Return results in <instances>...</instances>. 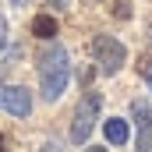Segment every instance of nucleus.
Here are the masks:
<instances>
[{"label":"nucleus","mask_w":152,"mask_h":152,"mask_svg":"<svg viewBox=\"0 0 152 152\" xmlns=\"http://www.w3.org/2000/svg\"><path fill=\"white\" fill-rule=\"evenodd\" d=\"M32 36H39V39H53V36H57V21H53L50 14H39L36 21H32Z\"/></svg>","instance_id":"obj_7"},{"label":"nucleus","mask_w":152,"mask_h":152,"mask_svg":"<svg viewBox=\"0 0 152 152\" xmlns=\"http://www.w3.org/2000/svg\"><path fill=\"white\" fill-rule=\"evenodd\" d=\"M0 110L11 117H28L32 113V96L21 85H0Z\"/></svg>","instance_id":"obj_4"},{"label":"nucleus","mask_w":152,"mask_h":152,"mask_svg":"<svg viewBox=\"0 0 152 152\" xmlns=\"http://www.w3.org/2000/svg\"><path fill=\"white\" fill-rule=\"evenodd\" d=\"M92 57H96V64H99L103 75H117L124 67V60H127V50L113 36H96L92 39Z\"/></svg>","instance_id":"obj_3"},{"label":"nucleus","mask_w":152,"mask_h":152,"mask_svg":"<svg viewBox=\"0 0 152 152\" xmlns=\"http://www.w3.org/2000/svg\"><path fill=\"white\" fill-rule=\"evenodd\" d=\"M53 4H57V7H64V4H71V0H53Z\"/></svg>","instance_id":"obj_12"},{"label":"nucleus","mask_w":152,"mask_h":152,"mask_svg":"<svg viewBox=\"0 0 152 152\" xmlns=\"http://www.w3.org/2000/svg\"><path fill=\"white\" fill-rule=\"evenodd\" d=\"M131 113H134V124H138V152H152V106L138 99L131 106Z\"/></svg>","instance_id":"obj_5"},{"label":"nucleus","mask_w":152,"mask_h":152,"mask_svg":"<svg viewBox=\"0 0 152 152\" xmlns=\"http://www.w3.org/2000/svg\"><path fill=\"white\" fill-rule=\"evenodd\" d=\"M11 4H14V7H25V4H28V0H11Z\"/></svg>","instance_id":"obj_11"},{"label":"nucleus","mask_w":152,"mask_h":152,"mask_svg":"<svg viewBox=\"0 0 152 152\" xmlns=\"http://www.w3.org/2000/svg\"><path fill=\"white\" fill-rule=\"evenodd\" d=\"M103 134H106V142H110V145H124V142H127V134H131V131H127V120L110 117V120L103 124Z\"/></svg>","instance_id":"obj_6"},{"label":"nucleus","mask_w":152,"mask_h":152,"mask_svg":"<svg viewBox=\"0 0 152 152\" xmlns=\"http://www.w3.org/2000/svg\"><path fill=\"white\" fill-rule=\"evenodd\" d=\"M99 110H103V96H99L96 88H88V92L81 96V103H78L75 117H71V142H75V145H85V142H88V134H92V127H96V120H99Z\"/></svg>","instance_id":"obj_2"},{"label":"nucleus","mask_w":152,"mask_h":152,"mask_svg":"<svg viewBox=\"0 0 152 152\" xmlns=\"http://www.w3.org/2000/svg\"><path fill=\"white\" fill-rule=\"evenodd\" d=\"M42 152H60V145H57V142H46V145H42Z\"/></svg>","instance_id":"obj_10"},{"label":"nucleus","mask_w":152,"mask_h":152,"mask_svg":"<svg viewBox=\"0 0 152 152\" xmlns=\"http://www.w3.org/2000/svg\"><path fill=\"white\" fill-rule=\"evenodd\" d=\"M7 42V21H4V14H0V46Z\"/></svg>","instance_id":"obj_9"},{"label":"nucleus","mask_w":152,"mask_h":152,"mask_svg":"<svg viewBox=\"0 0 152 152\" xmlns=\"http://www.w3.org/2000/svg\"><path fill=\"white\" fill-rule=\"evenodd\" d=\"M142 75H145V81H149V88H152V57L142 60Z\"/></svg>","instance_id":"obj_8"},{"label":"nucleus","mask_w":152,"mask_h":152,"mask_svg":"<svg viewBox=\"0 0 152 152\" xmlns=\"http://www.w3.org/2000/svg\"><path fill=\"white\" fill-rule=\"evenodd\" d=\"M71 81V53L60 46V42H50L42 53H39V85H42V99L46 103H57L64 96Z\"/></svg>","instance_id":"obj_1"},{"label":"nucleus","mask_w":152,"mask_h":152,"mask_svg":"<svg viewBox=\"0 0 152 152\" xmlns=\"http://www.w3.org/2000/svg\"><path fill=\"white\" fill-rule=\"evenodd\" d=\"M0 152H4V138H0Z\"/></svg>","instance_id":"obj_14"},{"label":"nucleus","mask_w":152,"mask_h":152,"mask_svg":"<svg viewBox=\"0 0 152 152\" xmlns=\"http://www.w3.org/2000/svg\"><path fill=\"white\" fill-rule=\"evenodd\" d=\"M85 152H106V149H99V145H96V149H85Z\"/></svg>","instance_id":"obj_13"}]
</instances>
